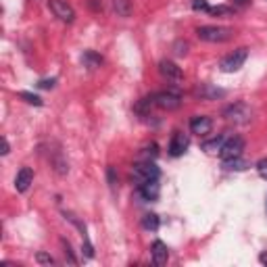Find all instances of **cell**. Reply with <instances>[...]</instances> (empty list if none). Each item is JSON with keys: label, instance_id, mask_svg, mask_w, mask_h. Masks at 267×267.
Segmentation results:
<instances>
[{"label": "cell", "instance_id": "cell-17", "mask_svg": "<svg viewBox=\"0 0 267 267\" xmlns=\"http://www.w3.org/2000/svg\"><path fill=\"white\" fill-rule=\"evenodd\" d=\"M157 157H159V146L154 144V142L142 146V150L138 152V161H154Z\"/></svg>", "mask_w": 267, "mask_h": 267}, {"label": "cell", "instance_id": "cell-14", "mask_svg": "<svg viewBox=\"0 0 267 267\" xmlns=\"http://www.w3.org/2000/svg\"><path fill=\"white\" fill-rule=\"evenodd\" d=\"M32 182H34V171L30 169V167H21L17 177H15V188H17V192H25L27 188H30Z\"/></svg>", "mask_w": 267, "mask_h": 267}, {"label": "cell", "instance_id": "cell-23", "mask_svg": "<svg viewBox=\"0 0 267 267\" xmlns=\"http://www.w3.org/2000/svg\"><path fill=\"white\" fill-rule=\"evenodd\" d=\"M173 52L177 54V57H184V54L188 52V42H184V40H177L175 44H173Z\"/></svg>", "mask_w": 267, "mask_h": 267}, {"label": "cell", "instance_id": "cell-3", "mask_svg": "<svg viewBox=\"0 0 267 267\" xmlns=\"http://www.w3.org/2000/svg\"><path fill=\"white\" fill-rule=\"evenodd\" d=\"M246 57H248V48H238V50L230 52L228 57H223V59H221L219 69H221L223 73H234V71H238V69H240V67L244 65Z\"/></svg>", "mask_w": 267, "mask_h": 267}, {"label": "cell", "instance_id": "cell-24", "mask_svg": "<svg viewBox=\"0 0 267 267\" xmlns=\"http://www.w3.org/2000/svg\"><path fill=\"white\" fill-rule=\"evenodd\" d=\"M36 261L40 263V265H54V259L48 255V252H38V255H36Z\"/></svg>", "mask_w": 267, "mask_h": 267}, {"label": "cell", "instance_id": "cell-32", "mask_svg": "<svg viewBox=\"0 0 267 267\" xmlns=\"http://www.w3.org/2000/svg\"><path fill=\"white\" fill-rule=\"evenodd\" d=\"M232 3H234V7H238V9H244V7L250 5V0H232Z\"/></svg>", "mask_w": 267, "mask_h": 267}, {"label": "cell", "instance_id": "cell-8", "mask_svg": "<svg viewBox=\"0 0 267 267\" xmlns=\"http://www.w3.org/2000/svg\"><path fill=\"white\" fill-rule=\"evenodd\" d=\"M161 194V186H159V180H150V182H144V184H138V196L142 201H157Z\"/></svg>", "mask_w": 267, "mask_h": 267}, {"label": "cell", "instance_id": "cell-28", "mask_svg": "<svg viewBox=\"0 0 267 267\" xmlns=\"http://www.w3.org/2000/svg\"><path fill=\"white\" fill-rule=\"evenodd\" d=\"M211 15H228V13H232L230 7H211Z\"/></svg>", "mask_w": 267, "mask_h": 267}, {"label": "cell", "instance_id": "cell-26", "mask_svg": "<svg viewBox=\"0 0 267 267\" xmlns=\"http://www.w3.org/2000/svg\"><path fill=\"white\" fill-rule=\"evenodd\" d=\"M63 246H65V257H67V261L71 263V265H77V259L73 257V250H71V244H69L67 240H63Z\"/></svg>", "mask_w": 267, "mask_h": 267}, {"label": "cell", "instance_id": "cell-31", "mask_svg": "<svg viewBox=\"0 0 267 267\" xmlns=\"http://www.w3.org/2000/svg\"><path fill=\"white\" fill-rule=\"evenodd\" d=\"M107 175H109V184L115 186V184H117V175H115V169H113V167H109V169H107Z\"/></svg>", "mask_w": 267, "mask_h": 267}, {"label": "cell", "instance_id": "cell-16", "mask_svg": "<svg viewBox=\"0 0 267 267\" xmlns=\"http://www.w3.org/2000/svg\"><path fill=\"white\" fill-rule=\"evenodd\" d=\"M221 165H223V169H228V171H242L246 169V161H242V157H232V159H221Z\"/></svg>", "mask_w": 267, "mask_h": 267}, {"label": "cell", "instance_id": "cell-4", "mask_svg": "<svg viewBox=\"0 0 267 267\" xmlns=\"http://www.w3.org/2000/svg\"><path fill=\"white\" fill-rule=\"evenodd\" d=\"M154 105L163 111H175L182 107V96L175 90H163L154 94Z\"/></svg>", "mask_w": 267, "mask_h": 267}, {"label": "cell", "instance_id": "cell-33", "mask_svg": "<svg viewBox=\"0 0 267 267\" xmlns=\"http://www.w3.org/2000/svg\"><path fill=\"white\" fill-rule=\"evenodd\" d=\"M9 150H11L9 140H7V138H3V154H9Z\"/></svg>", "mask_w": 267, "mask_h": 267}, {"label": "cell", "instance_id": "cell-29", "mask_svg": "<svg viewBox=\"0 0 267 267\" xmlns=\"http://www.w3.org/2000/svg\"><path fill=\"white\" fill-rule=\"evenodd\" d=\"M54 83H57V79H40L38 81V88H42V90H50V88H54Z\"/></svg>", "mask_w": 267, "mask_h": 267}, {"label": "cell", "instance_id": "cell-1", "mask_svg": "<svg viewBox=\"0 0 267 267\" xmlns=\"http://www.w3.org/2000/svg\"><path fill=\"white\" fill-rule=\"evenodd\" d=\"M196 36L203 42H217V44H221V42H228L234 38V30L221 27V25H203L196 30Z\"/></svg>", "mask_w": 267, "mask_h": 267}, {"label": "cell", "instance_id": "cell-30", "mask_svg": "<svg viewBox=\"0 0 267 267\" xmlns=\"http://www.w3.org/2000/svg\"><path fill=\"white\" fill-rule=\"evenodd\" d=\"M257 171H259V175H261V177H265V180H267V159H263V161H259V163H257Z\"/></svg>", "mask_w": 267, "mask_h": 267}, {"label": "cell", "instance_id": "cell-11", "mask_svg": "<svg viewBox=\"0 0 267 267\" xmlns=\"http://www.w3.org/2000/svg\"><path fill=\"white\" fill-rule=\"evenodd\" d=\"M194 94L201 96L203 101H217V98L226 96V90L215 88V86H211V83H203V86H199V88L194 90Z\"/></svg>", "mask_w": 267, "mask_h": 267}, {"label": "cell", "instance_id": "cell-10", "mask_svg": "<svg viewBox=\"0 0 267 267\" xmlns=\"http://www.w3.org/2000/svg\"><path fill=\"white\" fill-rule=\"evenodd\" d=\"M211 128H213V119H211V117H205V115H196V117H192V121H190L192 134L207 136V134L211 132Z\"/></svg>", "mask_w": 267, "mask_h": 267}, {"label": "cell", "instance_id": "cell-13", "mask_svg": "<svg viewBox=\"0 0 267 267\" xmlns=\"http://www.w3.org/2000/svg\"><path fill=\"white\" fill-rule=\"evenodd\" d=\"M150 252H152V263L157 265V267H161V265H165V263H167V257H169V250H167V244H165V242L154 240V242H152Z\"/></svg>", "mask_w": 267, "mask_h": 267}, {"label": "cell", "instance_id": "cell-15", "mask_svg": "<svg viewBox=\"0 0 267 267\" xmlns=\"http://www.w3.org/2000/svg\"><path fill=\"white\" fill-rule=\"evenodd\" d=\"M154 107V94H148V96H144V98H140V101L136 103V107H134V111L138 115H142V117H146V115H150V109Z\"/></svg>", "mask_w": 267, "mask_h": 267}, {"label": "cell", "instance_id": "cell-12", "mask_svg": "<svg viewBox=\"0 0 267 267\" xmlns=\"http://www.w3.org/2000/svg\"><path fill=\"white\" fill-rule=\"evenodd\" d=\"M159 71L163 77L171 79V81H180L182 77H184V73H182V69L173 63V61H161L159 63Z\"/></svg>", "mask_w": 267, "mask_h": 267}, {"label": "cell", "instance_id": "cell-22", "mask_svg": "<svg viewBox=\"0 0 267 267\" xmlns=\"http://www.w3.org/2000/svg\"><path fill=\"white\" fill-rule=\"evenodd\" d=\"M19 98H23L25 103L30 105H36V107H42V98L38 94H32V92H19Z\"/></svg>", "mask_w": 267, "mask_h": 267}, {"label": "cell", "instance_id": "cell-6", "mask_svg": "<svg viewBox=\"0 0 267 267\" xmlns=\"http://www.w3.org/2000/svg\"><path fill=\"white\" fill-rule=\"evenodd\" d=\"M242 150H244V140L240 136H232V138H226L219 154L221 159H232V157H242Z\"/></svg>", "mask_w": 267, "mask_h": 267}, {"label": "cell", "instance_id": "cell-18", "mask_svg": "<svg viewBox=\"0 0 267 267\" xmlns=\"http://www.w3.org/2000/svg\"><path fill=\"white\" fill-rule=\"evenodd\" d=\"M81 63L86 67H90V69H96V67L103 65V57H101V54H96L94 50H86V52H83V57H81Z\"/></svg>", "mask_w": 267, "mask_h": 267}, {"label": "cell", "instance_id": "cell-7", "mask_svg": "<svg viewBox=\"0 0 267 267\" xmlns=\"http://www.w3.org/2000/svg\"><path fill=\"white\" fill-rule=\"evenodd\" d=\"M48 5H50V11H52L61 21L71 23V21L75 19V11H73L71 5H67V0H50Z\"/></svg>", "mask_w": 267, "mask_h": 267}, {"label": "cell", "instance_id": "cell-2", "mask_svg": "<svg viewBox=\"0 0 267 267\" xmlns=\"http://www.w3.org/2000/svg\"><path fill=\"white\" fill-rule=\"evenodd\" d=\"M159 177H161V169L154 165V161H138L132 167V180L136 184H144V182L159 180Z\"/></svg>", "mask_w": 267, "mask_h": 267}, {"label": "cell", "instance_id": "cell-25", "mask_svg": "<svg viewBox=\"0 0 267 267\" xmlns=\"http://www.w3.org/2000/svg\"><path fill=\"white\" fill-rule=\"evenodd\" d=\"M81 252H83V257H86V259H92V257H94V248H92V244H90V240H88V238H83Z\"/></svg>", "mask_w": 267, "mask_h": 267}, {"label": "cell", "instance_id": "cell-20", "mask_svg": "<svg viewBox=\"0 0 267 267\" xmlns=\"http://www.w3.org/2000/svg\"><path fill=\"white\" fill-rule=\"evenodd\" d=\"M223 142H226V136H217L213 140H205V142H203V150H207V152H219Z\"/></svg>", "mask_w": 267, "mask_h": 267}, {"label": "cell", "instance_id": "cell-19", "mask_svg": "<svg viewBox=\"0 0 267 267\" xmlns=\"http://www.w3.org/2000/svg\"><path fill=\"white\" fill-rule=\"evenodd\" d=\"M113 9L119 17H130L134 5H132V0H113Z\"/></svg>", "mask_w": 267, "mask_h": 267}, {"label": "cell", "instance_id": "cell-21", "mask_svg": "<svg viewBox=\"0 0 267 267\" xmlns=\"http://www.w3.org/2000/svg\"><path fill=\"white\" fill-rule=\"evenodd\" d=\"M159 215H154V213H148L142 217V228L148 230V232H157L159 230Z\"/></svg>", "mask_w": 267, "mask_h": 267}, {"label": "cell", "instance_id": "cell-27", "mask_svg": "<svg viewBox=\"0 0 267 267\" xmlns=\"http://www.w3.org/2000/svg\"><path fill=\"white\" fill-rule=\"evenodd\" d=\"M192 9H194V11H203V13H209V11H211V7H209L207 0H192Z\"/></svg>", "mask_w": 267, "mask_h": 267}, {"label": "cell", "instance_id": "cell-34", "mask_svg": "<svg viewBox=\"0 0 267 267\" xmlns=\"http://www.w3.org/2000/svg\"><path fill=\"white\" fill-rule=\"evenodd\" d=\"M259 261L267 265V252H261V255H259Z\"/></svg>", "mask_w": 267, "mask_h": 267}, {"label": "cell", "instance_id": "cell-9", "mask_svg": "<svg viewBox=\"0 0 267 267\" xmlns=\"http://www.w3.org/2000/svg\"><path fill=\"white\" fill-rule=\"evenodd\" d=\"M188 148V136L184 132H175L169 142V154L171 157H182Z\"/></svg>", "mask_w": 267, "mask_h": 267}, {"label": "cell", "instance_id": "cell-5", "mask_svg": "<svg viewBox=\"0 0 267 267\" xmlns=\"http://www.w3.org/2000/svg\"><path fill=\"white\" fill-rule=\"evenodd\" d=\"M223 117L234 123H248L252 117V111L244 103H234L228 109H223Z\"/></svg>", "mask_w": 267, "mask_h": 267}]
</instances>
